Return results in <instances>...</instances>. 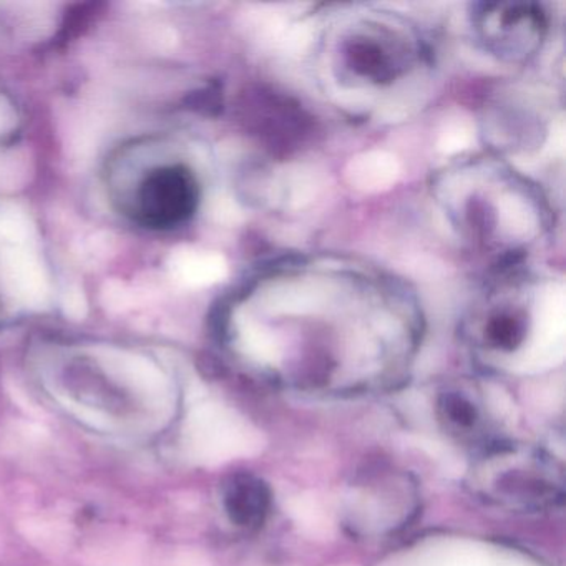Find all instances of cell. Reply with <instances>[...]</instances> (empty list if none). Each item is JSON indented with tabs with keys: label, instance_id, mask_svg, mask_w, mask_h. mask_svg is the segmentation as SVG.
I'll return each mask as SVG.
<instances>
[{
	"label": "cell",
	"instance_id": "cell-1",
	"mask_svg": "<svg viewBox=\"0 0 566 566\" xmlns=\"http://www.w3.org/2000/svg\"><path fill=\"white\" fill-rule=\"evenodd\" d=\"M465 485L480 502L515 513L552 512L565 500L562 463L539 447L502 437L473 450Z\"/></svg>",
	"mask_w": 566,
	"mask_h": 566
},
{
	"label": "cell",
	"instance_id": "cell-2",
	"mask_svg": "<svg viewBox=\"0 0 566 566\" xmlns=\"http://www.w3.org/2000/svg\"><path fill=\"white\" fill-rule=\"evenodd\" d=\"M419 506V486L409 473L396 467H369L347 486L343 523L357 538H384L409 526Z\"/></svg>",
	"mask_w": 566,
	"mask_h": 566
},
{
	"label": "cell",
	"instance_id": "cell-3",
	"mask_svg": "<svg viewBox=\"0 0 566 566\" xmlns=\"http://www.w3.org/2000/svg\"><path fill=\"white\" fill-rule=\"evenodd\" d=\"M0 290L14 303L44 310L51 301V284L42 261L31 247H2Z\"/></svg>",
	"mask_w": 566,
	"mask_h": 566
},
{
	"label": "cell",
	"instance_id": "cell-4",
	"mask_svg": "<svg viewBox=\"0 0 566 566\" xmlns=\"http://www.w3.org/2000/svg\"><path fill=\"white\" fill-rule=\"evenodd\" d=\"M437 420L447 436L476 450L496 439L493 420L482 400L467 392H449L436 407Z\"/></svg>",
	"mask_w": 566,
	"mask_h": 566
},
{
	"label": "cell",
	"instance_id": "cell-5",
	"mask_svg": "<svg viewBox=\"0 0 566 566\" xmlns=\"http://www.w3.org/2000/svg\"><path fill=\"white\" fill-rule=\"evenodd\" d=\"M224 513L237 528L258 532L273 509V492L261 476L251 472L233 473L221 492Z\"/></svg>",
	"mask_w": 566,
	"mask_h": 566
},
{
	"label": "cell",
	"instance_id": "cell-6",
	"mask_svg": "<svg viewBox=\"0 0 566 566\" xmlns=\"http://www.w3.org/2000/svg\"><path fill=\"white\" fill-rule=\"evenodd\" d=\"M168 268L171 276L188 287L211 286L223 281L228 274V263L221 254L193 247L174 250Z\"/></svg>",
	"mask_w": 566,
	"mask_h": 566
},
{
	"label": "cell",
	"instance_id": "cell-7",
	"mask_svg": "<svg viewBox=\"0 0 566 566\" xmlns=\"http://www.w3.org/2000/svg\"><path fill=\"white\" fill-rule=\"evenodd\" d=\"M400 165L394 155L373 150L356 155L347 164L344 177L349 187L363 193H380L399 180Z\"/></svg>",
	"mask_w": 566,
	"mask_h": 566
},
{
	"label": "cell",
	"instance_id": "cell-8",
	"mask_svg": "<svg viewBox=\"0 0 566 566\" xmlns=\"http://www.w3.org/2000/svg\"><path fill=\"white\" fill-rule=\"evenodd\" d=\"M566 297L562 284H549L539 293L535 306L536 344L559 339L565 331Z\"/></svg>",
	"mask_w": 566,
	"mask_h": 566
},
{
	"label": "cell",
	"instance_id": "cell-9",
	"mask_svg": "<svg viewBox=\"0 0 566 566\" xmlns=\"http://www.w3.org/2000/svg\"><path fill=\"white\" fill-rule=\"evenodd\" d=\"M240 344L244 356L263 367H276L283 359L277 337L266 327L247 321L240 327Z\"/></svg>",
	"mask_w": 566,
	"mask_h": 566
},
{
	"label": "cell",
	"instance_id": "cell-10",
	"mask_svg": "<svg viewBox=\"0 0 566 566\" xmlns=\"http://www.w3.org/2000/svg\"><path fill=\"white\" fill-rule=\"evenodd\" d=\"M499 224L512 240H528L536 231V214L525 198L503 195L499 201Z\"/></svg>",
	"mask_w": 566,
	"mask_h": 566
},
{
	"label": "cell",
	"instance_id": "cell-11",
	"mask_svg": "<svg viewBox=\"0 0 566 566\" xmlns=\"http://www.w3.org/2000/svg\"><path fill=\"white\" fill-rule=\"evenodd\" d=\"M277 201L290 208H301L313 200L317 191L316 174L306 167H291L277 178L276 185Z\"/></svg>",
	"mask_w": 566,
	"mask_h": 566
},
{
	"label": "cell",
	"instance_id": "cell-12",
	"mask_svg": "<svg viewBox=\"0 0 566 566\" xmlns=\"http://www.w3.org/2000/svg\"><path fill=\"white\" fill-rule=\"evenodd\" d=\"M268 303L271 310L280 313H310L323 303V291L313 284H287L273 291Z\"/></svg>",
	"mask_w": 566,
	"mask_h": 566
},
{
	"label": "cell",
	"instance_id": "cell-13",
	"mask_svg": "<svg viewBox=\"0 0 566 566\" xmlns=\"http://www.w3.org/2000/svg\"><path fill=\"white\" fill-rule=\"evenodd\" d=\"M35 230L31 218L15 205L0 207V241L2 247H32Z\"/></svg>",
	"mask_w": 566,
	"mask_h": 566
},
{
	"label": "cell",
	"instance_id": "cell-14",
	"mask_svg": "<svg viewBox=\"0 0 566 566\" xmlns=\"http://www.w3.org/2000/svg\"><path fill=\"white\" fill-rule=\"evenodd\" d=\"M473 144H475V127H473L472 120L463 115H457L443 124L439 140H437V148L442 154L455 155L472 147Z\"/></svg>",
	"mask_w": 566,
	"mask_h": 566
},
{
	"label": "cell",
	"instance_id": "cell-15",
	"mask_svg": "<svg viewBox=\"0 0 566 566\" xmlns=\"http://www.w3.org/2000/svg\"><path fill=\"white\" fill-rule=\"evenodd\" d=\"M28 177V167L18 155L0 157V190H14Z\"/></svg>",
	"mask_w": 566,
	"mask_h": 566
},
{
	"label": "cell",
	"instance_id": "cell-16",
	"mask_svg": "<svg viewBox=\"0 0 566 566\" xmlns=\"http://www.w3.org/2000/svg\"><path fill=\"white\" fill-rule=\"evenodd\" d=\"M313 39V31L307 25L297 24L290 29H283L276 41L280 42L281 48L291 54H300L306 51L307 45L311 44Z\"/></svg>",
	"mask_w": 566,
	"mask_h": 566
},
{
	"label": "cell",
	"instance_id": "cell-17",
	"mask_svg": "<svg viewBox=\"0 0 566 566\" xmlns=\"http://www.w3.org/2000/svg\"><path fill=\"white\" fill-rule=\"evenodd\" d=\"M102 303L112 313H122L132 306V291L120 281H111L102 290Z\"/></svg>",
	"mask_w": 566,
	"mask_h": 566
},
{
	"label": "cell",
	"instance_id": "cell-18",
	"mask_svg": "<svg viewBox=\"0 0 566 566\" xmlns=\"http://www.w3.org/2000/svg\"><path fill=\"white\" fill-rule=\"evenodd\" d=\"M208 213L218 223L237 224L241 221L240 208L237 207V203L231 198L223 197V195L211 198Z\"/></svg>",
	"mask_w": 566,
	"mask_h": 566
},
{
	"label": "cell",
	"instance_id": "cell-19",
	"mask_svg": "<svg viewBox=\"0 0 566 566\" xmlns=\"http://www.w3.org/2000/svg\"><path fill=\"white\" fill-rule=\"evenodd\" d=\"M62 310L72 319H82L87 314V300H85L84 291L81 287H71L65 291L64 297H62Z\"/></svg>",
	"mask_w": 566,
	"mask_h": 566
},
{
	"label": "cell",
	"instance_id": "cell-20",
	"mask_svg": "<svg viewBox=\"0 0 566 566\" xmlns=\"http://www.w3.org/2000/svg\"><path fill=\"white\" fill-rule=\"evenodd\" d=\"M566 147V127L565 118L558 117L553 122L552 128H549L548 142H546V150L553 155V157H563Z\"/></svg>",
	"mask_w": 566,
	"mask_h": 566
},
{
	"label": "cell",
	"instance_id": "cell-21",
	"mask_svg": "<svg viewBox=\"0 0 566 566\" xmlns=\"http://www.w3.org/2000/svg\"><path fill=\"white\" fill-rule=\"evenodd\" d=\"M15 124H18V114L14 107L4 95H0V135L11 132Z\"/></svg>",
	"mask_w": 566,
	"mask_h": 566
}]
</instances>
